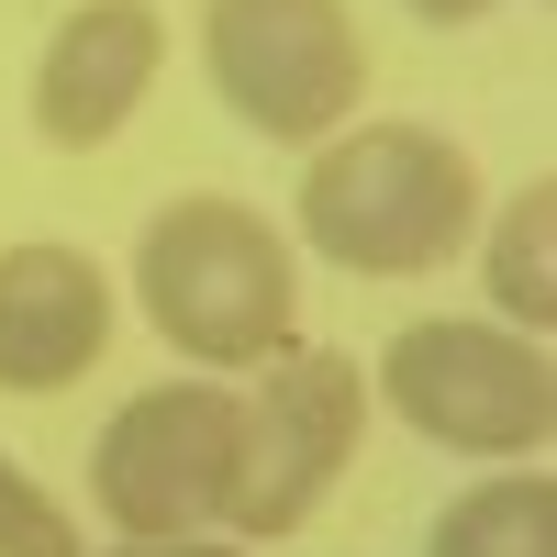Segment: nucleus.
<instances>
[{
	"instance_id": "nucleus-11",
	"label": "nucleus",
	"mask_w": 557,
	"mask_h": 557,
	"mask_svg": "<svg viewBox=\"0 0 557 557\" xmlns=\"http://www.w3.org/2000/svg\"><path fill=\"white\" fill-rule=\"evenodd\" d=\"M0 557H78V524H67V502L23 480L12 457H0Z\"/></svg>"
},
{
	"instance_id": "nucleus-8",
	"label": "nucleus",
	"mask_w": 557,
	"mask_h": 557,
	"mask_svg": "<svg viewBox=\"0 0 557 557\" xmlns=\"http://www.w3.org/2000/svg\"><path fill=\"white\" fill-rule=\"evenodd\" d=\"M112 346V278L78 246H0V391H67Z\"/></svg>"
},
{
	"instance_id": "nucleus-13",
	"label": "nucleus",
	"mask_w": 557,
	"mask_h": 557,
	"mask_svg": "<svg viewBox=\"0 0 557 557\" xmlns=\"http://www.w3.org/2000/svg\"><path fill=\"white\" fill-rule=\"evenodd\" d=\"M412 12H424V23H480L491 0H412Z\"/></svg>"
},
{
	"instance_id": "nucleus-7",
	"label": "nucleus",
	"mask_w": 557,
	"mask_h": 557,
	"mask_svg": "<svg viewBox=\"0 0 557 557\" xmlns=\"http://www.w3.org/2000/svg\"><path fill=\"white\" fill-rule=\"evenodd\" d=\"M168 67V12L157 0H78V12L45 34V67H34V134L45 146H112V134L146 112V89Z\"/></svg>"
},
{
	"instance_id": "nucleus-5",
	"label": "nucleus",
	"mask_w": 557,
	"mask_h": 557,
	"mask_svg": "<svg viewBox=\"0 0 557 557\" xmlns=\"http://www.w3.org/2000/svg\"><path fill=\"white\" fill-rule=\"evenodd\" d=\"M201 57H212V89L235 101V123L268 134V146H323V134H346L357 89H368L346 0H212L201 12Z\"/></svg>"
},
{
	"instance_id": "nucleus-2",
	"label": "nucleus",
	"mask_w": 557,
	"mask_h": 557,
	"mask_svg": "<svg viewBox=\"0 0 557 557\" xmlns=\"http://www.w3.org/2000/svg\"><path fill=\"white\" fill-rule=\"evenodd\" d=\"M134 290H146V323L190 357V368H257L290 357L301 323V278H290V235L246 201H168L134 246Z\"/></svg>"
},
{
	"instance_id": "nucleus-1",
	"label": "nucleus",
	"mask_w": 557,
	"mask_h": 557,
	"mask_svg": "<svg viewBox=\"0 0 557 557\" xmlns=\"http://www.w3.org/2000/svg\"><path fill=\"white\" fill-rule=\"evenodd\" d=\"M480 168L435 123H346L301 168V246L346 278H424L469 246Z\"/></svg>"
},
{
	"instance_id": "nucleus-3",
	"label": "nucleus",
	"mask_w": 557,
	"mask_h": 557,
	"mask_svg": "<svg viewBox=\"0 0 557 557\" xmlns=\"http://www.w3.org/2000/svg\"><path fill=\"white\" fill-rule=\"evenodd\" d=\"M380 401L457 457H535L557 435L546 335H513V323H401L380 346Z\"/></svg>"
},
{
	"instance_id": "nucleus-6",
	"label": "nucleus",
	"mask_w": 557,
	"mask_h": 557,
	"mask_svg": "<svg viewBox=\"0 0 557 557\" xmlns=\"http://www.w3.org/2000/svg\"><path fill=\"white\" fill-rule=\"evenodd\" d=\"M357 435H368V368H346V357H278L268 391L246 401L223 524H235L246 546L301 535L323 513V491L357 469Z\"/></svg>"
},
{
	"instance_id": "nucleus-4",
	"label": "nucleus",
	"mask_w": 557,
	"mask_h": 557,
	"mask_svg": "<svg viewBox=\"0 0 557 557\" xmlns=\"http://www.w3.org/2000/svg\"><path fill=\"white\" fill-rule=\"evenodd\" d=\"M235 435H246V401L223 380H157V391H134L101 424V446H89V502H101V524L134 535V546L223 524Z\"/></svg>"
},
{
	"instance_id": "nucleus-12",
	"label": "nucleus",
	"mask_w": 557,
	"mask_h": 557,
	"mask_svg": "<svg viewBox=\"0 0 557 557\" xmlns=\"http://www.w3.org/2000/svg\"><path fill=\"white\" fill-rule=\"evenodd\" d=\"M112 557H246V546H190V535H146V546H134V535H123Z\"/></svg>"
},
{
	"instance_id": "nucleus-9",
	"label": "nucleus",
	"mask_w": 557,
	"mask_h": 557,
	"mask_svg": "<svg viewBox=\"0 0 557 557\" xmlns=\"http://www.w3.org/2000/svg\"><path fill=\"white\" fill-rule=\"evenodd\" d=\"M424 557H557V480L546 469H502L480 491H457Z\"/></svg>"
},
{
	"instance_id": "nucleus-10",
	"label": "nucleus",
	"mask_w": 557,
	"mask_h": 557,
	"mask_svg": "<svg viewBox=\"0 0 557 557\" xmlns=\"http://www.w3.org/2000/svg\"><path fill=\"white\" fill-rule=\"evenodd\" d=\"M491 301H502L513 335L557 323V178H524L513 212L491 223Z\"/></svg>"
}]
</instances>
